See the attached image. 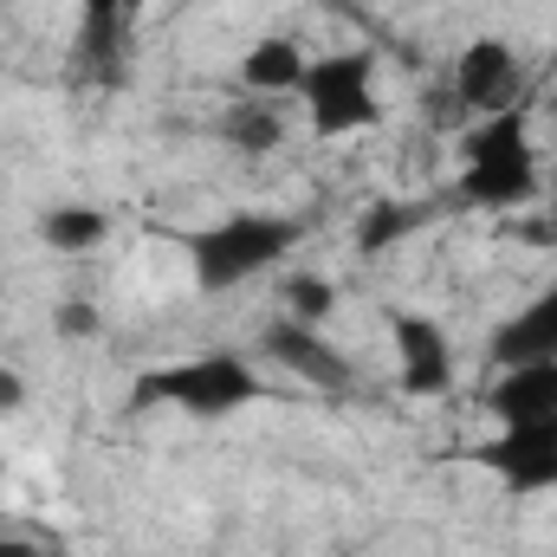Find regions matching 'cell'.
Segmentation results:
<instances>
[{
    "mask_svg": "<svg viewBox=\"0 0 557 557\" xmlns=\"http://www.w3.org/2000/svg\"><path fill=\"white\" fill-rule=\"evenodd\" d=\"M545 195H552V221H557V169L545 175Z\"/></svg>",
    "mask_w": 557,
    "mask_h": 557,
    "instance_id": "obj_20",
    "label": "cell"
},
{
    "mask_svg": "<svg viewBox=\"0 0 557 557\" xmlns=\"http://www.w3.org/2000/svg\"><path fill=\"white\" fill-rule=\"evenodd\" d=\"M480 467L506 493H552L557 486V421H499L480 447Z\"/></svg>",
    "mask_w": 557,
    "mask_h": 557,
    "instance_id": "obj_5",
    "label": "cell"
},
{
    "mask_svg": "<svg viewBox=\"0 0 557 557\" xmlns=\"http://www.w3.org/2000/svg\"><path fill=\"white\" fill-rule=\"evenodd\" d=\"M298 104H305V117H311L318 137L370 131V124L383 117L376 59H370V52H331V59H311L305 85H298Z\"/></svg>",
    "mask_w": 557,
    "mask_h": 557,
    "instance_id": "obj_4",
    "label": "cell"
},
{
    "mask_svg": "<svg viewBox=\"0 0 557 557\" xmlns=\"http://www.w3.org/2000/svg\"><path fill=\"white\" fill-rule=\"evenodd\" d=\"M91 324H98L91 305H59V331H65V337H91Z\"/></svg>",
    "mask_w": 557,
    "mask_h": 557,
    "instance_id": "obj_17",
    "label": "cell"
},
{
    "mask_svg": "<svg viewBox=\"0 0 557 557\" xmlns=\"http://www.w3.org/2000/svg\"><path fill=\"white\" fill-rule=\"evenodd\" d=\"M486 409L499 421H557V363H512L486 389Z\"/></svg>",
    "mask_w": 557,
    "mask_h": 557,
    "instance_id": "obj_11",
    "label": "cell"
},
{
    "mask_svg": "<svg viewBox=\"0 0 557 557\" xmlns=\"http://www.w3.org/2000/svg\"><path fill=\"white\" fill-rule=\"evenodd\" d=\"M39 240L52 247V253H91V247H104L111 240V221H104V208H52L46 221H39Z\"/></svg>",
    "mask_w": 557,
    "mask_h": 557,
    "instance_id": "obj_13",
    "label": "cell"
},
{
    "mask_svg": "<svg viewBox=\"0 0 557 557\" xmlns=\"http://www.w3.org/2000/svg\"><path fill=\"white\" fill-rule=\"evenodd\" d=\"M260 389L267 383H260V370L247 357L214 350V357H188V363H169V370L143 376L137 403H175V409H188V416H201V421H221V416H234V409H247Z\"/></svg>",
    "mask_w": 557,
    "mask_h": 557,
    "instance_id": "obj_3",
    "label": "cell"
},
{
    "mask_svg": "<svg viewBox=\"0 0 557 557\" xmlns=\"http://www.w3.org/2000/svg\"><path fill=\"white\" fill-rule=\"evenodd\" d=\"M389 337H396V383L409 396H447L454 389V344H447V331L434 318L396 311Z\"/></svg>",
    "mask_w": 557,
    "mask_h": 557,
    "instance_id": "obj_9",
    "label": "cell"
},
{
    "mask_svg": "<svg viewBox=\"0 0 557 557\" xmlns=\"http://www.w3.org/2000/svg\"><path fill=\"white\" fill-rule=\"evenodd\" d=\"M493 363L499 370H512V363H557V278L493 331Z\"/></svg>",
    "mask_w": 557,
    "mask_h": 557,
    "instance_id": "obj_10",
    "label": "cell"
},
{
    "mask_svg": "<svg viewBox=\"0 0 557 557\" xmlns=\"http://www.w3.org/2000/svg\"><path fill=\"white\" fill-rule=\"evenodd\" d=\"M182 247H188V267H195L201 292H234L247 278L273 273L298 247V221H285V214H227L214 227H195Z\"/></svg>",
    "mask_w": 557,
    "mask_h": 557,
    "instance_id": "obj_2",
    "label": "cell"
},
{
    "mask_svg": "<svg viewBox=\"0 0 557 557\" xmlns=\"http://www.w3.org/2000/svg\"><path fill=\"white\" fill-rule=\"evenodd\" d=\"M278 305H285V318L292 324H331V311H337V285L324 273H292V278H278Z\"/></svg>",
    "mask_w": 557,
    "mask_h": 557,
    "instance_id": "obj_16",
    "label": "cell"
},
{
    "mask_svg": "<svg viewBox=\"0 0 557 557\" xmlns=\"http://www.w3.org/2000/svg\"><path fill=\"white\" fill-rule=\"evenodd\" d=\"M0 557H46V545L26 539V532H13V525H0Z\"/></svg>",
    "mask_w": 557,
    "mask_h": 557,
    "instance_id": "obj_18",
    "label": "cell"
},
{
    "mask_svg": "<svg viewBox=\"0 0 557 557\" xmlns=\"http://www.w3.org/2000/svg\"><path fill=\"white\" fill-rule=\"evenodd\" d=\"M20 403H26V383H20L13 370H0V416H7V409H20Z\"/></svg>",
    "mask_w": 557,
    "mask_h": 557,
    "instance_id": "obj_19",
    "label": "cell"
},
{
    "mask_svg": "<svg viewBox=\"0 0 557 557\" xmlns=\"http://www.w3.org/2000/svg\"><path fill=\"white\" fill-rule=\"evenodd\" d=\"M460 201L467 208H486V214H512L525 201H539L545 188V156L532 143V124L525 111H506V117H486L467 131V149H460Z\"/></svg>",
    "mask_w": 557,
    "mask_h": 557,
    "instance_id": "obj_1",
    "label": "cell"
},
{
    "mask_svg": "<svg viewBox=\"0 0 557 557\" xmlns=\"http://www.w3.org/2000/svg\"><path fill=\"white\" fill-rule=\"evenodd\" d=\"M260 357L278 363L292 383H311V389H350V376H357V363L318 324H292V318H278L273 331L260 337Z\"/></svg>",
    "mask_w": 557,
    "mask_h": 557,
    "instance_id": "obj_7",
    "label": "cell"
},
{
    "mask_svg": "<svg viewBox=\"0 0 557 557\" xmlns=\"http://www.w3.org/2000/svg\"><path fill=\"white\" fill-rule=\"evenodd\" d=\"M519 85H525V72H519V52H512L506 39H473V46L454 59V104H460L473 124L519 111Z\"/></svg>",
    "mask_w": 557,
    "mask_h": 557,
    "instance_id": "obj_6",
    "label": "cell"
},
{
    "mask_svg": "<svg viewBox=\"0 0 557 557\" xmlns=\"http://www.w3.org/2000/svg\"><path fill=\"white\" fill-rule=\"evenodd\" d=\"M143 0H78V26H72V59L91 78H117L131 65V39H137Z\"/></svg>",
    "mask_w": 557,
    "mask_h": 557,
    "instance_id": "obj_8",
    "label": "cell"
},
{
    "mask_svg": "<svg viewBox=\"0 0 557 557\" xmlns=\"http://www.w3.org/2000/svg\"><path fill=\"white\" fill-rule=\"evenodd\" d=\"M227 143H234L240 156H273L278 143H285V117H278V98H253L247 111H234V117H227Z\"/></svg>",
    "mask_w": 557,
    "mask_h": 557,
    "instance_id": "obj_15",
    "label": "cell"
},
{
    "mask_svg": "<svg viewBox=\"0 0 557 557\" xmlns=\"http://www.w3.org/2000/svg\"><path fill=\"white\" fill-rule=\"evenodd\" d=\"M305 72H311V59L298 52V39H278V33L240 52V85L253 98H298Z\"/></svg>",
    "mask_w": 557,
    "mask_h": 557,
    "instance_id": "obj_12",
    "label": "cell"
},
{
    "mask_svg": "<svg viewBox=\"0 0 557 557\" xmlns=\"http://www.w3.org/2000/svg\"><path fill=\"white\" fill-rule=\"evenodd\" d=\"M421 221H428V208L421 201H370L363 208V221H357V253H383V247H396V240H409Z\"/></svg>",
    "mask_w": 557,
    "mask_h": 557,
    "instance_id": "obj_14",
    "label": "cell"
}]
</instances>
